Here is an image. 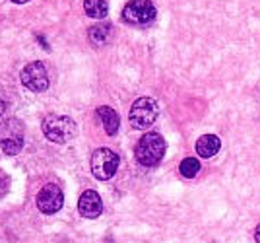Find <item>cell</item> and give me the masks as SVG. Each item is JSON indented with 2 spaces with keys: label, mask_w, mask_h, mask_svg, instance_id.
Segmentation results:
<instances>
[{
  "label": "cell",
  "mask_w": 260,
  "mask_h": 243,
  "mask_svg": "<svg viewBox=\"0 0 260 243\" xmlns=\"http://www.w3.org/2000/svg\"><path fill=\"white\" fill-rule=\"evenodd\" d=\"M165 148H167V144H165V138H163L161 134L146 133L140 140H138V144H136L134 154H136V160H138L140 166L153 167L163 160Z\"/></svg>",
  "instance_id": "cell-1"
},
{
  "label": "cell",
  "mask_w": 260,
  "mask_h": 243,
  "mask_svg": "<svg viewBox=\"0 0 260 243\" xmlns=\"http://www.w3.org/2000/svg\"><path fill=\"white\" fill-rule=\"evenodd\" d=\"M43 129L45 136L56 144H66L72 138H76L78 127L74 119H70L68 115H47L43 119Z\"/></svg>",
  "instance_id": "cell-2"
},
{
  "label": "cell",
  "mask_w": 260,
  "mask_h": 243,
  "mask_svg": "<svg viewBox=\"0 0 260 243\" xmlns=\"http://www.w3.org/2000/svg\"><path fill=\"white\" fill-rule=\"evenodd\" d=\"M159 115V107H157V101L152 98H140L132 103L128 113V121L134 129L144 131V129H150L155 119Z\"/></svg>",
  "instance_id": "cell-3"
},
{
  "label": "cell",
  "mask_w": 260,
  "mask_h": 243,
  "mask_svg": "<svg viewBox=\"0 0 260 243\" xmlns=\"http://www.w3.org/2000/svg\"><path fill=\"white\" fill-rule=\"evenodd\" d=\"M0 146L6 156H16L23 148V125L18 119L0 121Z\"/></svg>",
  "instance_id": "cell-4"
},
{
  "label": "cell",
  "mask_w": 260,
  "mask_h": 243,
  "mask_svg": "<svg viewBox=\"0 0 260 243\" xmlns=\"http://www.w3.org/2000/svg\"><path fill=\"white\" fill-rule=\"evenodd\" d=\"M119 164V156L115 154L111 148H99L91 156V173L99 181H107L117 173Z\"/></svg>",
  "instance_id": "cell-5"
},
{
  "label": "cell",
  "mask_w": 260,
  "mask_h": 243,
  "mask_svg": "<svg viewBox=\"0 0 260 243\" xmlns=\"http://www.w3.org/2000/svg\"><path fill=\"white\" fill-rule=\"evenodd\" d=\"M155 14L152 0H130L122 10V20L130 25H150L155 20Z\"/></svg>",
  "instance_id": "cell-6"
},
{
  "label": "cell",
  "mask_w": 260,
  "mask_h": 243,
  "mask_svg": "<svg viewBox=\"0 0 260 243\" xmlns=\"http://www.w3.org/2000/svg\"><path fill=\"white\" fill-rule=\"evenodd\" d=\"M20 80H22V84L25 88L35 92V94H41V92L49 88V74H47V68H45L41 60L25 65V68L20 74Z\"/></svg>",
  "instance_id": "cell-7"
},
{
  "label": "cell",
  "mask_w": 260,
  "mask_h": 243,
  "mask_svg": "<svg viewBox=\"0 0 260 243\" xmlns=\"http://www.w3.org/2000/svg\"><path fill=\"white\" fill-rule=\"evenodd\" d=\"M62 202H64V195L58 185L54 183H47L39 195H37V208L41 210L43 214H54L62 208Z\"/></svg>",
  "instance_id": "cell-8"
},
{
  "label": "cell",
  "mask_w": 260,
  "mask_h": 243,
  "mask_svg": "<svg viewBox=\"0 0 260 243\" xmlns=\"http://www.w3.org/2000/svg\"><path fill=\"white\" fill-rule=\"evenodd\" d=\"M78 210L84 218H98L99 214L103 212V202L95 191H84L82 197L78 200Z\"/></svg>",
  "instance_id": "cell-9"
},
{
  "label": "cell",
  "mask_w": 260,
  "mask_h": 243,
  "mask_svg": "<svg viewBox=\"0 0 260 243\" xmlns=\"http://www.w3.org/2000/svg\"><path fill=\"white\" fill-rule=\"evenodd\" d=\"M98 117L101 125H103V129H105V133L109 136H115L120 127L119 113L115 109H111V107H107V105H101V107H98Z\"/></svg>",
  "instance_id": "cell-10"
},
{
  "label": "cell",
  "mask_w": 260,
  "mask_h": 243,
  "mask_svg": "<svg viewBox=\"0 0 260 243\" xmlns=\"http://www.w3.org/2000/svg\"><path fill=\"white\" fill-rule=\"evenodd\" d=\"M219 146H221V142L216 134H204L196 140V152L200 158H212L219 152Z\"/></svg>",
  "instance_id": "cell-11"
},
{
  "label": "cell",
  "mask_w": 260,
  "mask_h": 243,
  "mask_svg": "<svg viewBox=\"0 0 260 243\" xmlns=\"http://www.w3.org/2000/svg\"><path fill=\"white\" fill-rule=\"evenodd\" d=\"M111 32L113 27L109 23H98V25H91L89 32H87V37H89V43L93 47H103L111 39Z\"/></svg>",
  "instance_id": "cell-12"
},
{
  "label": "cell",
  "mask_w": 260,
  "mask_h": 243,
  "mask_svg": "<svg viewBox=\"0 0 260 243\" xmlns=\"http://www.w3.org/2000/svg\"><path fill=\"white\" fill-rule=\"evenodd\" d=\"M84 12L93 20H103L107 16L109 6L105 0H84Z\"/></svg>",
  "instance_id": "cell-13"
},
{
  "label": "cell",
  "mask_w": 260,
  "mask_h": 243,
  "mask_svg": "<svg viewBox=\"0 0 260 243\" xmlns=\"http://www.w3.org/2000/svg\"><path fill=\"white\" fill-rule=\"evenodd\" d=\"M179 171H181V175L186 177V179H192V177H196V173L200 171V162H198L196 158H184L183 162H181Z\"/></svg>",
  "instance_id": "cell-14"
},
{
  "label": "cell",
  "mask_w": 260,
  "mask_h": 243,
  "mask_svg": "<svg viewBox=\"0 0 260 243\" xmlns=\"http://www.w3.org/2000/svg\"><path fill=\"white\" fill-rule=\"evenodd\" d=\"M37 41H39V43L43 45V49H49V43L45 41V37H43V35H37Z\"/></svg>",
  "instance_id": "cell-15"
},
{
  "label": "cell",
  "mask_w": 260,
  "mask_h": 243,
  "mask_svg": "<svg viewBox=\"0 0 260 243\" xmlns=\"http://www.w3.org/2000/svg\"><path fill=\"white\" fill-rule=\"evenodd\" d=\"M254 239H256V243H260V224L256 226V230H254Z\"/></svg>",
  "instance_id": "cell-16"
},
{
  "label": "cell",
  "mask_w": 260,
  "mask_h": 243,
  "mask_svg": "<svg viewBox=\"0 0 260 243\" xmlns=\"http://www.w3.org/2000/svg\"><path fill=\"white\" fill-rule=\"evenodd\" d=\"M4 109H6V103H4V101H2V98H0V115L4 113Z\"/></svg>",
  "instance_id": "cell-17"
},
{
  "label": "cell",
  "mask_w": 260,
  "mask_h": 243,
  "mask_svg": "<svg viewBox=\"0 0 260 243\" xmlns=\"http://www.w3.org/2000/svg\"><path fill=\"white\" fill-rule=\"evenodd\" d=\"M14 4H25V2H29V0H12Z\"/></svg>",
  "instance_id": "cell-18"
}]
</instances>
